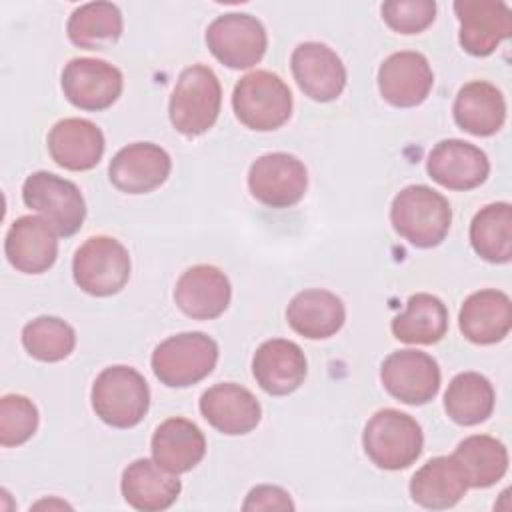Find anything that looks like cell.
<instances>
[{
	"label": "cell",
	"instance_id": "1",
	"mask_svg": "<svg viewBox=\"0 0 512 512\" xmlns=\"http://www.w3.org/2000/svg\"><path fill=\"white\" fill-rule=\"evenodd\" d=\"M394 230L416 248H434L450 232V202L424 184L402 188L390 206Z\"/></svg>",
	"mask_w": 512,
	"mask_h": 512
},
{
	"label": "cell",
	"instance_id": "2",
	"mask_svg": "<svg viewBox=\"0 0 512 512\" xmlns=\"http://www.w3.org/2000/svg\"><path fill=\"white\" fill-rule=\"evenodd\" d=\"M222 106L220 80L212 68L192 64L184 68L170 96V122L184 136H200L218 120Z\"/></svg>",
	"mask_w": 512,
	"mask_h": 512
},
{
	"label": "cell",
	"instance_id": "3",
	"mask_svg": "<svg viewBox=\"0 0 512 512\" xmlns=\"http://www.w3.org/2000/svg\"><path fill=\"white\" fill-rule=\"evenodd\" d=\"M96 416L112 428H132L140 424L150 406V388L144 376L130 366L104 368L90 392Z\"/></svg>",
	"mask_w": 512,
	"mask_h": 512
},
{
	"label": "cell",
	"instance_id": "4",
	"mask_svg": "<svg viewBox=\"0 0 512 512\" xmlns=\"http://www.w3.org/2000/svg\"><path fill=\"white\" fill-rule=\"evenodd\" d=\"M232 108L246 128L270 132L288 122L292 114V92L278 74L254 70L236 82Z\"/></svg>",
	"mask_w": 512,
	"mask_h": 512
},
{
	"label": "cell",
	"instance_id": "5",
	"mask_svg": "<svg viewBox=\"0 0 512 512\" xmlns=\"http://www.w3.org/2000/svg\"><path fill=\"white\" fill-rule=\"evenodd\" d=\"M366 456L382 470H402L418 460L424 446L420 424L406 412L384 408L366 424L362 434Z\"/></svg>",
	"mask_w": 512,
	"mask_h": 512
},
{
	"label": "cell",
	"instance_id": "6",
	"mask_svg": "<svg viewBox=\"0 0 512 512\" xmlns=\"http://www.w3.org/2000/svg\"><path fill=\"white\" fill-rule=\"evenodd\" d=\"M154 376L170 388L204 380L218 362V344L204 332H182L162 340L152 352Z\"/></svg>",
	"mask_w": 512,
	"mask_h": 512
},
{
	"label": "cell",
	"instance_id": "7",
	"mask_svg": "<svg viewBox=\"0 0 512 512\" xmlns=\"http://www.w3.org/2000/svg\"><path fill=\"white\" fill-rule=\"evenodd\" d=\"M22 200L28 208L42 214L58 236L76 234L86 218V204L80 188L46 170L32 172L22 184Z\"/></svg>",
	"mask_w": 512,
	"mask_h": 512
},
{
	"label": "cell",
	"instance_id": "8",
	"mask_svg": "<svg viewBox=\"0 0 512 512\" xmlns=\"http://www.w3.org/2000/svg\"><path fill=\"white\" fill-rule=\"evenodd\" d=\"M72 276L86 294L112 296L130 278V254L116 238L92 236L74 254Z\"/></svg>",
	"mask_w": 512,
	"mask_h": 512
},
{
	"label": "cell",
	"instance_id": "9",
	"mask_svg": "<svg viewBox=\"0 0 512 512\" xmlns=\"http://www.w3.org/2000/svg\"><path fill=\"white\" fill-rule=\"evenodd\" d=\"M206 46L218 62L240 70L262 60L268 46V36L256 16L228 12L208 24Z\"/></svg>",
	"mask_w": 512,
	"mask_h": 512
},
{
	"label": "cell",
	"instance_id": "10",
	"mask_svg": "<svg viewBox=\"0 0 512 512\" xmlns=\"http://www.w3.org/2000/svg\"><path fill=\"white\" fill-rule=\"evenodd\" d=\"M250 194L264 206L288 208L302 200L308 188V172L302 160L286 152H270L256 158L248 170Z\"/></svg>",
	"mask_w": 512,
	"mask_h": 512
},
{
	"label": "cell",
	"instance_id": "11",
	"mask_svg": "<svg viewBox=\"0 0 512 512\" xmlns=\"http://www.w3.org/2000/svg\"><path fill=\"white\" fill-rule=\"evenodd\" d=\"M380 380L392 398L410 406H422L434 400L440 390V368L430 354L406 348L386 356Z\"/></svg>",
	"mask_w": 512,
	"mask_h": 512
},
{
	"label": "cell",
	"instance_id": "12",
	"mask_svg": "<svg viewBox=\"0 0 512 512\" xmlns=\"http://www.w3.org/2000/svg\"><path fill=\"white\" fill-rule=\"evenodd\" d=\"M122 72L106 60L72 58L62 70L66 100L88 112L110 108L122 94Z\"/></svg>",
	"mask_w": 512,
	"mask_h": 512
},
{
	"label": "cell",
	"instance_id": "13",
	"mask_svg": "<svg viewBox=\"0 0 512 512\" xmlns=\"http://www.w3.org/2000/svg\"><path fill=\"white\" fill-rule=\"evenodd\" d=\"M460 46L472 56L492 54L512 32V12L502 0H456Z\"/></svg>",
	"mask_w": 512,
	"mask_h": 512
},
{
	"label": "cell",
	"instance_id": "14",
	"mask_svg": "<svg viewBox=\"0 0 512 512\" xmlns=\"http://www.w3.org/2000/svg\"><path fill=\"white\" fill-rule=\"evenodd\" d=\"M172 160L154 142H134L120 148L108 164L110 182L126 194H146L160 188L170 176Z\"/></svg>",
	"mask_w": 512,
	"mask_h": 512
},
{
	"label": "cell",
	"instance_id": "15",
	"mask_svg": "<svg viewBox=\"0 0 512 512\" xmlns=\"http://www.w3.org/2000/svg\"><path fill=\"white\" fill-rule=\"evenodd\" d=\"M290 66L300 90L316 102L336 100L346 86V68L340 56L322 42L298 44Z\"/></svg>",
	"mask_w": 512,
	"mask_h": 512
},
{
	"label": "cell",
	"instance_id": "16",
	"mask_svg": "<svg viewBox=\"0 0 512 512\" xmlns=\"http://www.w3.org/2000/svg\"><path fill=\"white\" fill-rule=\"evenodd\" d=\"M434 84L432 68L424 54L402 50L390 54L378 70V90L382 98L396 108L422 104Z\"/></svg>",
	"mask_w": 512,
	"mask_h": 512
},
{
	"label": "cell",
	"instance_id": "17",
	"mask_svg": "<svg viewBox=\"0 0 512 512\" xmlns=\"http://www.w3.org/2000/svg\"><path fill=\"white\" fill-rule=\"evenodd\" d=\"M426 172L448 190H472L488 178L490 162L478 146L448 138L430 150Z\"/></svg>",
	"mask_w": 512,
	"mask_h": 512
},
{
	"label": "cell",
	"instance_id": "18",
	"mask_svg": "<svg viewBox=\"0 0 512 512\" xmlns=\"http://www.w3.org/2000/svg\"><path fill=\"white\" fill-rule=\"evenodd\" d=\"M200 412L212 428L228 436L252 432L262 418V408L256 396L234 382L210 386L200 396Z\"/></svg>",
	"mask_w": 512,
	"mask_h": 512
},
{
	"label": "cell",
	"instance_id": "19",
	"mask_svg": "<svg viewBox=\"0 0 512 512\" xmlns=\"http://www.w3.org/2000/svg\"><path fill=\"white\" fill-rule=\"evenodd\" d=\"M308 372L302 348L286 338L262 342L252 358V374L258 386L272 396H286L304 384Z\"/></svg>",
	"mask_w": 512,
	"mask_h": 512
},
{
	"label": "cell",
	"instance_id": "20",
	"mask_svg": "<svg viewBox=\"0 0 512 512\" xmlns=\"http://www.w3.org/2000/svg\"><path fill=\"white\" fill-rule=\"evenodd\" d=\"M56 230L40 216H20L4 240V254L12 268L24 274L46 272L58 256Z\"/></svg>",
	"mask_w": 512,
	"mask_h": 512
},
{
	"label": "cell",
	"instance_id": "21",
	"mask_svg": "<svg viewBox=\"0 0 512 512\" xmlns=\"http://www.w3.org/2000/svg\"><path fill=\"white\" fill-rule=\"evenodd\" d=\"M230 296V280L222 270L210 264L188 268L174 288L176 306L194 320L218 318L228 308Z\"/></svg>",
	"mask_w": 512,
	"mask_h": 512
},
{
	"label": "cell",
	"instance_id": "22",
	"mask_svg": "<svg viewBox=\"0 0 512 512\" xmlns=\"http://www.w3.org/2000/svg\"><path fill=\"white\" fill-rule=\"evenodd\" d=\"M122 496L140 512H158L170 508L182 490L178 474L168 472L156 460L138 458L122 472Z\"/></svg>",
	"mask_w": 512,
	"mask_h": 512
},
{
	"label": "cell",
	"instance_id": "23",
	"mask_svg": "<svg viewBox=\"0 0 512 512\" xmlns=\"http://www.w3.org/2000/svg\"><path fill=\"white\" fill-rule=\"evenodd\" d=\"M48 152L58 166L84 172L100 162L104 154V134L90 120L64 118L48 132Z\"/></svg>",
	"mask_w": 512,
	"mask_h": 512
},
{
	"label": "cell",
	"instance_id": "24",
	"mask_svg": "<svg viewBox=\"0 0 512 512\" xmlns=\"http://www.w3.org/2000/svg\"><path fill=\"white\" fill-rule=\"evenodd\" d=\"M458 326L464 338L474 344H496L512 328V302L508 294L486 288L470 294L458 314Z\"/></svg>",
	"mask_w": 512,
	"mask_h": 512
},
{
	"label": "cell",
	"instance_id": "25",
	"mask_svg": "<svg viewBox=\"0 0 512 512\" xmlns=\"http://www.w3.org/2000/svg\"><path fill=\"white\" fill-rule=\"evenodd\" d=\"M286 320L296 334L310 340H324L344 326L346 308L334 292L308 288L290 300Z\"/></svg>",
	"mask_w": 512,
	"mask_h": 512
},
{
	"label": "cell",
	"instance_id": "26",
	"mask_svg": "<svg viewBox=\"0 0 512 512\" xmlns=\"http://www.w3.org/2000/svg\"><path fill=\"white\" fill-rule=\"evenodd\" d=\"M154 460L172 474L192 470L206 454V438L202 430L186 418H168L152 434Z\"/></svg>",
	"mask_w": 512,
	"mask_h": 512
},
{
	"label": "cell",
	"instance_id": "27",
	"mask_svg": "<svg viewBox=\"0 0 512 512\" xmlns=\"http://www.w3.org/2000/svg\"><path fill=\"white\" fill-rule=\"evenodd\" d=\"M452 112L464 132L472 136H492L506 120V102L494 84L472 80L460 88Z\"/></svg>",
	"mask_w": 512,
	"mask_h": 512
},
{
	"label": "cell",
	"instance_id": "28",
	"mask_svg": "<svg viewBox=\"0 0 512 512\" xmlns=\"http://www.w3.org/2000/svg\"><path fill=\"white\" fill-rule=\"evenodd\" d=\"M466 490L468 484L452 456H436L428 460L410 480L412 500L428 510L456 506Z\"/></svg>",
	"mask_w": 512,
	"mask_h": 512
},
{
	"label": "cell",
	"instance_id": "29",
	"mask_svg": "<svg viewBox=\"0 0 512 512\" xmlns=\"http://www.w3.org/2000/svg\"><path fill=\"white\" fill-rule=\"evenodd\" d=\"M452 458L458 464L468 488H488L502 480L508 470L506 446L488 434L464 438L456 446Z\"/></svg>",
	"mask_w": 512,
	"mask_h": 512
},
{
	"label": "cell",
	"instance_id": "30",
	"mask_svg": "<svg viewBox=\"0 0 512 512\" xmlns=\"http://www.w3.org/2000/svg\"><path fill=\"white\" fill-rule=\"evenodd\" d=\"M448 330L446 304L428 292L408 298L406 310L392 320V334L406 344H436Z\"/></svg>",
	"mask_w": 512,
	"mask_h": 512
},
{
	"label": "cell",
	"instance_id": "31",
	"mask_svg": "<svg viewBox=\"0 0 512 512\" xmlns=\"http://www.w3.org/2000/svg\"><path fill=\"white\" fill-rule=\"evenodd\" d=\"M494 388L490 380L478 372L456 374L444 394V410L460 426H474L494 410Z\"/></svg>",
	"mask_w": 512,
	"mask_h": 512
},
{
	"label": "cell",
	"instance_id": "32",
	"mask_svg": "<svg viewBox=\"0 0 512 512\" xmlns=\"http://www.w3.org/2000/svg\"><path fill=\"white\" fill-rule=\"evenodd\" d=\"M122 12L112 2H88L78 6L68 18V38L84 50H102L122 34Z\"/></svg>",
	"mask_w": 512,
	"mask_h": 512
},
{
	"label": "cell",
	"instance_id": "33",
	"mask_svg": "<svg viewBox=\"0 0 512 512\" xmlns=\"http://www.w3.org/2000/svg\"><path fill=\"white\" fill-rule=\"evenodd\" d=\"M470 244L474 252L492 262L506 264L512 258V206L496 202L484 206L470 224Z\"/></svg>",
	"mask_w": 512,
	"mask_h": 512
},
{
	"label": "cell",
	"instance_id": "34",
	"mask_svg": "<svg viewBox=\"0 0 512 512\" xmlns=\"http://www.w3.org/2000/svg\"><path fill=\"white\" fill-rule=\"evenodd\" d=\"M26 352L40 362H60L76 346L74 328L56 316H38L22 328Z\"/></svg>",
	"mask_w": 512,
	"mask_h": 512
},
{
	"label": "cell",
	"instance_id": "35",
	"mask_svg": "<svg viewBox=\"0 0 512 512\" xmlns=\"http://www.w3.org/2000/svg\"><path fill=\"white\" fill-rule=\"evenodd\" d=\"M38 428V408L20 394H6L0 400V444L4 448L20 446Z\"/></svg>",
	"mask_w": 512,
	"mask_h": 512
},
{
	"label": "cell",
	"instance_id": "36",
	"mask_svg": "<svg viewBox=\"0 0 512 512\" xmlns=\"http://www.w3.org/2000/svg\"><path fill=\"white\" fill-rule=\"evenodd\" d=\"M384 22L400 34H418L436 18V2L432 0H388L382 4Z\"/></svg>",
	"mask_w": 512,
	"mask_h": 512
},
{
	"label": "cell",
	"instance_id": "37",
	"mask_svg": "<svg viewBox=\"0 0 512 512\" xmlns=\"http://www.w3.org/2000/svg\"><path fill=\"white\" fill-rule=\"evenodd\" d=\"M244 510H294V502L290 494L272 484H260L252 488L242 504Z\"/></svg>",
	"mask_w": 512,
	"mask_h": 512
}]
</instances>
